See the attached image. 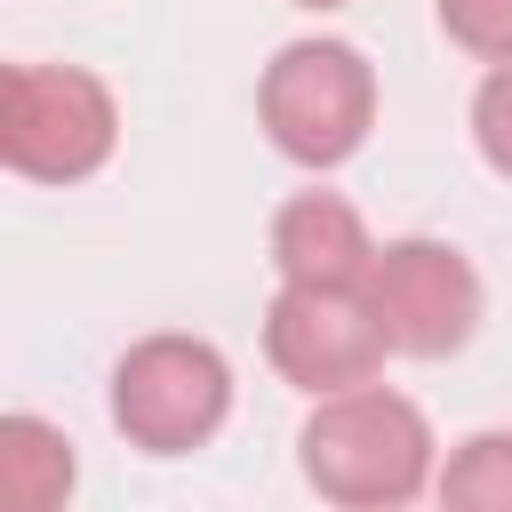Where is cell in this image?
<instances>
[{"instance_id": "obj_1", "label": "cell", "mask_w": 512, "mask_h": 512, "mask_svg": "<svg viewBox=\"0 0 512 512\" xmlns=\"http://www.w3.org/2000/svg\"><path fill=\"white\" fill-rule=\"evenodd\" d=\"M424 464H432L424 416L408 400H392V392H344L304 432V472L320 480V496H336L352 512L408 504L416 480H424Z\"/></svg>"}, {"instance_id": "obj_8", "label": "cell", "mask_w": 512, "mask_h": 512, "mask_svg": "<svg viewBox=\"0 0 512 512\" xmlns=\"http://www.w3.org/2000/svg\"><path fill=\"white\" fill-rule=\"evenodd\" d=\"M64 488H72V448L40 416H16L0 432V504L8 512H56Z\"/></svg>"}, {"instance_id": "obj_9", "label": "cell", "mask_w": 512, "mask_h": 512, "mask_svg": "<svg viewBox=\"0 0 512 512\" xmlns=\"http://www.w3.org/2000/svg\"><path fill=\"white\" fill-rule=\"evenodd\" d=\"M440 504L448 512H512V440L488 432V440L456 448V464L440 480Z\"/></svg>"}, {"instance_id": "obj_2", "label": "cell", "mask_w": 512, "mask_h": 512, "mask_svg": "<svg viewBox=\"0 0 512 512\" xmlns=\"http://www.w3.org/2000/svg\"><path fill=\"white\" fill-rule=\"evenodd\" d=\"M0 152L16 176H88L112 152V104L88 72L64 64H16L0 80Z\"/></svg>"}, {"instance_id": "obj_4", "label": "cell", "mask_w": 512, "mask_h": 512, "mask_svg": "<svg viewBox=\"0 0 512 512\" xmlns=\"http://www.w3.org/2000/svg\"><path fill=\"white\" fill-rule=\"evenodd\" d=\"M224 360L192 336H152L120 360V384H112V408L128 424V440H144L152 456H176L192 440L216 432L224 416Z\"/></svg>"}, {"instance_id": "obj_3", "label": "cell", "mask_w": 512, "mask_h": 512, "mask_svg": "<svg viewBox=\"0 0 512 512\" xmlns=\"http://www.w3.org/2000/svg\"><path fill=\"white\" fill-rule=\"evenodd\" d=\"M368 64L336 40H304L264 72V120L272 144L296 160H344L368 128Z\"/></svg>"}, {"instance_id": "obj_12", "label": "cell", "mask_w": 512, "mask_h": 512, "mask_svg": "<svg viewBox=\"0 0 512 512\" xmlns=\"http://www.w3.org/2000/svg\"><path fill=\"white\" fill-rule=\"evenodd\" d=\"M304 8H336V0H304Z\"/></svg>"}, {"instance_id": "obj_5", "label": "cell", "mask_w": 512, "mask_h": 512, "mask_svg": "<svg viewBox=\"0 0 512 512\" xmlns=\"http://www.w3.org/2000/svg\"><path fill=\"white\" fill-rule=\"evenodd\" d=\"M264 344H272L280 376H296L304 392H352L384 360L376 304H352V288H288L272 304Z\"/></svg>"}, {"instance_id": "obj_7", "label": "cell", "mask_w": 512, "mask_h": 512, "mask_svg": "<svg viewBox=\"0 0 512 512\" xmlns=\"http://www.w3.org/2000/svg\"><path fill=\"white\" fill-rule=\"evenodd\" d=\"M272 256H280V272L296 288H352L360 272H376V248H368L360 216L344 200H328V192H304V200L280 208Z\"/></svg>"}, {"instance_id": "obj_11", "label": "cell", "mask_w": 512, "mask_h": 512, "mask_svg": "<svg viewBox=\"0 0 512 512\" xmlns=\"http://www.w3.org/2000/svg\"><path fill=\"white\" fill-rule=\"evenodd\" d=\"M472 120H480V152L512 176V72H496V80L480 88V112H472Z\"/></svg>"}, {"instance_id": "obj_6", "label": "cell", "mask_w": 512, "mask_h": 512, "mask_svg": "<svg viewBox=\"0 0 512 512\" xmlns=\"http://www.w3.org/2000/svg\"><path fill=\"white\" fill-rule=\"evenodd\" d=\"M368 304H376L384 344H400V352H448V344L472 336L480 280L464 272V256H448V248H432V240H400V248L376 256Z\"/></svg>"}, {"instance_id": "obj_10", "label": "cell", "mask_w": 512, "mask_h": 512, "mask_svg": "<svg viewBox=\"0 0 512 512\" xmlns=\"http://www.w3.org/2000/svg\"><path fill=\"white\" fill-rule=\"evenodd\" d=\"M440 24L480 56H512V0H440Z\"/></svg>"}]
</instances>
